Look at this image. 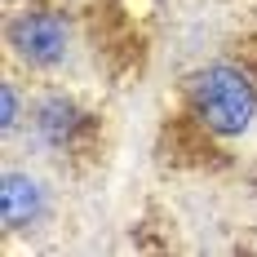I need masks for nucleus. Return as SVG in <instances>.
Wrapping results in <instances>:
<instances>
[{"label":"nucleus","mask_w":257,"mask_h":257,"mask_svg":"<svg viewBox=\"0 0 257 257\" xmlns=\"http://www.w3.org/2000/svg\"><path fill=\"white\" fill-rule=\"evenodd\" d=\"M186 98H191L195 120L213 133H222V138L244 133L257 120V80L235 62L200 67L186 80Z\"/></svg>","instance_id":"f257e3e1"},{"label":"nucleus","mask_w":257,"mask_h":257,"mask_svg":"<svg viewBox=\"0 0 257 257\" xmlns=\"http://www.w3.org/2000/svg\"><path fill=\"white\" fill-rule=\"evenodd\" d=\"M5 40L18 62L36 67V71H49L58 67L67 49H71V23L62 9H45V5H31V9H18L9 27H5Z\"/></svg>","instance_id":"f03ea898"},{"label":"nucleus","mask_w":257,"mask_h":257,"mask_svg":"<svg viewBox=\"0 0 257 257\" xmlns=\"http://www.w3.org/2000/svg\"><path fill=\"white\" fill-rule=\"evenodd\" d=\"M49 213V186L36 178V173H23V169H9L0 178V222L5 231H31L40 226Z\"/></svg>","instance_id":"7ed1b4c3"},{"label":"nucleus","mask_w":257,"mask_h":257,"mask_svg":"<svg viewBox=\"0 0 257 257\" xmlns=\"http://www.w3.org/2000/svg\"><path fill=\"white\" fill-rule=\"evenodd\" d=\"M84 128V111H80L71 98H45V102H36V133L49 142L53 151H67L71 142H76V133Z\"/></svg>","instance_id":"20e7f679"},{"label":"nucleus","mask_w":257,"mask_h":257,"mask_svg":"<svg viewBox=\"0 0 257 257\" xmlns=\"http://www.w3.org/2000/svg\"><path fill=\"white\" fill-rule=\"evenodd\" d=\"M0 128H5V133L18 128V89H14V84L0 89Z\"/></svg>","instance_id":"39448f33"}]
</instances>
